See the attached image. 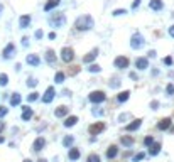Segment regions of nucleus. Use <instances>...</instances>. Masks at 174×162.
<instances>
[{"mask_svg":"<svg viewBox=\"0 0 174 162\" xmlns=\"http://www.w3.org/2000/svg\"><path fill=\"white\" fill-rule=\"evenodd\" d=\"M93 27H95V19L90 14H81L74 20V29L78 32H86V30H91Z\"/></svg>","mask_w":174,"mask_h":162,"instance_id":"obj_1","label":"nucleus"},{"mask_svg":"<svg viewBox=\"0 0 174 162\" xmlns=\"http://www.w3.org/2000/svg\"><path fill=\"white\" fill-rule=\"evenodd\" d=\"M66 22H68V19H66V14H63V12H54L47 19V24L52 29H61V27L66 26Z\"/></svg>","mask_w":174,"mask_h":162,"instance_id":"obj_2","label":"nucleus"},{"mask_svg":"<svg viewBox=\"0 0 174 162\" xmlns=\"http://www.w3.org/2000/svg\"><path fill=\"white\" fill-rule=\"evenodd\" d=\"M128 44H130V49H134V51H139V49H142V47L145 46V37H144V34H140V32H134V34L130 36V41H128Z\"/></svg>","mask_w":174,"mask_h":162,"instance_id":"obj_3","label":"nucleus"},{"mask_svg":"<svg viewBox=\"0 0 174 162\" xmlns=\"http://www.w3.org/2000/svg\"><path fill=\"white\" fill-rule=\"evenodd\" d=\"M105 100H106V93L102 90H95L88 95V101L93 103V105H100V103H103Z\"/></svg>","mask_w":174,"mask_h":162,"instance_id":"obj_4","label":"nucleus"},{"mask_svg":"<svg viewBox=\"0 0 174 162\" xmlns=\"http://www.w3.org/2000/svg\"><path fill=\"white\" fill-rule=\"evenodd\" d=\"M15 54H17V47H15V44L9 42V44H5L4 51H2V59H4V61H10V59L15 58Z\"/></svg>","mask_w":174,"mask_h":162,"instance_id":"obj_5","label":"nucleus"},{"mask_svg":"<svg viewBox=\"0 0 174 162\" xmlns=\"http://www.w3.org/2000/svg\"><path fill=\"white\" fill-rule=\"evenodd\" d=\"M59 59L63 61V63H73V59H74V49L69 46L66 47H61V52H59Z\"/></svg>","mask_w":174,"mask_h":162,"instance_id":"obj_6","label":"nucleus"},{"mask_svg":"<svg viewBox=\"0 0 174 162\" xmlns=\"http://www.w3.org/2000/svg\"><path fill=\"white\" fill-rule=\"evenodd\" d=\"M113 66L117 69H120V71H123V69H127L130 66V59H128L127 56H117L113 59Z\"/></svg>","mask_w":174,"mask_h":162,"instance_id":"obj_7","label":"nucleus"},{"mask_svg":"<svg viewBox=\"0 0 174 162\" xmlns=\"http://www.w3.org/2000/svg\"><path fill=\"white\" fill-rule=\"evenodd\" d=\"M134 66H135L137 71H147L150 68V63H149V58H144V56H140L134 61Z\"/></svg>","mask_w":174,"mask_h":162,"instance_id":"obj_8","label":"nucleus"},{"mask_svg":"<svg viewBox=\"0 0 174 162\" xmlns=\"http://www.w3.org/2000/svg\"><path fill=\"white\" fill-rule=\"evenodd\" d=\"M56 98V90L54 86H47L46 91H44V95L41 96V101L46 103V105H49V103H52V100Z\"/></svg>","mask_w":174,"mask_h":162,"instance_id":"obj_9","label":"nucleus"},{"mask_svg":"<svg viewBox=\"0 0 174 162\" xmlns=\"http://www.w3.org/2000/svg\"><path fill=\"white\" fill-rule=\"evenodd\" d=\"M41 58H39V54H27L26 56V64L27 66H30V68H39L41 66Z\"/></svg>","mask_w":174,"mask_h":162,"instance_id":"obj_10","label":"nucleus"},{"mask_svg":"<svg viewBox=\"0 0 174 162\" xmlns=\"http://www.w3.org/2000/svg\"><path fill=\"white\" fill-rule=\"evenodd\" d=\"M164 0H149V9L152 10V12H162L164 10Z\"/></svg>","mask_w":174,"mask_h":162,"instance_id":"obj_11","label":"nucleus"},{"mask_svg":"<svg viewBox=\"0 0 174 162\" xmlns=\"http://www.w3.org/2000/svg\"><path fill=\"white\" fill-rule=\"evenodd\" d=\"M30 22H32V17H30L29 14H22L21 17H19V29H29Z\"/></svg>","mask_w":174,"mask_h":162,"instance_id":"obj_12","label":"nucleus"},{"mask_svg":"<svg viewBox=\"0 0 174 162\" xmlns=\"http://www.w3.org/2000/svg\"><path fill=\"white\" fill-rule=\"evenodd\" d=\"M105 127H106V125L103 123V122H96V123L90 125L88 132H90V135H98V133H102L103 130H105Z\"/></svg>","mask_w":174,"mask_h":162,"instance_id":"obj_13","label":"nucleus"},{"mask_svg":"<svg viewBox=\"0 0 174 162\" xmlns=\"http://www.w3.org/2000/svg\"><path fill=\"white\" fill-rule=\"evenodd\" d=\"M44 61H46L47 64H51V66H54V64L58 63V56H56L54 49H47V51L44 52Z\"/></svg>","mask_w":174,"mask_h":162,"instance_id":"obj_14","label":"nucleus"},{"mask_svg":"<svg viewBox=\"0 0 174 162\" xmlns=\"http://www.w3.org/2000/svg\"><path fill=\"white\" fill-rule=\"evenodd\" d=\"M32 117H34V110L30 107H27V105H24V107H22V115H21L22 122H29Z\"/></svg>","mask_w":174,"mask_h":162,"instance_id":"obj_15","label":"nucleus"},{"mask_svg":"<svg viewBox=\"0 0 174 162\" xmlns=\"http://www.w3.org/2000/svg\"><path fill=\"white\" fill-rule=\"evenodd\" d=\"M96 58H98V49L95 47V49H91L90 52H86V54L83 56V63H85V64H90V63H93Z\"/></svg>","mask_w":174,"mask_h":162,"instance_id":"obj_16","label":"nucleus"},{"mask_svg":"<svg viewBox=\"0 0 174 162\" xmlns=\"http://www.w3.org/2000/svg\"><path fill=\"white\" fill-rule=\"evenodd\" d=\"M44 147H46V139H44V137H37L34 140V144H32V150H34V152H41Z\"/></svg>","mask_w":174,"mask_h":162,"instance_id":"obj_17","label":"nucleus"},{"mask_svg":"<svg viewBox=\"0 0 174 162\" xmlns=\"http://www.w3.org/2000/svg\"><path fill=\"white\" fill-rule=\"evenodd\" d=\"M81 157V152H80V149H78V147H69V152H68V159L71 162H76L78 159Z\"/></svg>","mask_w":174,"mask_h":162,"instance_id":"obj_18","label":"nucleus"},{"mask_svg":"<svg viewBox=\"0 0 174 162\" xmlns=\"http://www.w3.org/2000/svg\"><path fill=\"white\" fill-rule=\"evenodd\" d=\"M68 113H69V108L64 107V105H61V107H58L54 110V117H56V118H64Z\"/></svg>","mask_w":174,"mask_h":162,"instance_id":"obj_19","label":"nucleus"},{"mask_svg":"<svg viewBox=\"0 0 174 162\" xmlns=\"http://www.w3.org/2000/svg\"><path fill=\"white\" fill-rule=\"evenodd\" d=\"M171 123H172V120L171 118H162L159 123H157V130H161V132H164V130H169L171 128Z\"/></svg>","mask_w":174,"mask_h":162,"instance_id":"obj_20","label":"nucleus"},{"mask_svg":"<svg viewBox=\"0 0 174 162\" xmlns=\"http://www.w3.org/2000/svg\"><path fill=\"white\" fill-rule=\"evenodd\" d=\"M140 125H142V120L135 118L134 122H130V123L125 127V130H127V132H135V130H139V128H140Z\"/></svg>","mask_w":174,"mask_h":162,"instance_id":"obj_21","label":"nucleus"},{"mask_svg":"<svg viewBox=\"0 0 174 162\" xmlns=\"http://www.w3.org/2000/svg\"><path fill=\"white\" fill-rule=\"evenodd\" d=\"M59 4H61V0H47L46 4H44V12H51V10H54Z\"/></svg>","mask_w":174,"mask_h":162,"instance_id":"obj_22","label":"nucleus"},{"mask_svg":"<svg viewBox=\"0 0 174 162\" xmlns=\"http://www.w3.org/2000/svg\"><path fill=\"white\" fill-rule=\"evenodd\" d=\"M22 103V95L21 93H12L10 95V107H19Z\"/></svg>","mask_w":174,"mask_h":162,"instance_id":"obj_23","label":"nucleus"},{"mask_svg":"<svg viewBox=\"0 0 174 162\" xmlns=\"http://www.w3.org/2000/svg\"><path fill=\"white\" fill-rule=\"evenodd\" d=\"M76 123H78V117H76V115H71V117H68V118H66V120L63 122V125H64L66 128H71V127H74Z\"/></svg>","mask_w":174,"mask_h":162,"instance_id":"obj_24","label":"nucleus"},{"mask_svg":"<svg viewBox=\"0 0 174 162\" xmlns=\"http://www.w3.org/2000/svg\"><path fill=\"white\" fill-rule=\"evenodd\" d=\"M117 155H119V147H117V145H110L108 150H106V159L112 160V159H115Z\"/></svg>","mask_w":174,"mask_h":162,"instance_id":"obj_25","label":"nucleus"},{"mask_svg":"<svg viewBox=\"0 0 174 162\" xmlns=\"http://www.w3.org/2000/svg\"><path fill=\"white\" fill-rule=\"evenodd\" d=\"M130 95H132V93H130L128 90L122 91V93H119V95H117V101H119V103H125L128 98H130Z\"/></svg>","mask_w":174,"mask_h":162,"instance_id":"obj_26","label":"nucleus"},{"mask_svg":"<svg viewBox=\"0 0 174 162\" xmlns=\"http://www.w3.org/2000/svg\"><path fill=\"white\" fill-rule=\"evenodd\" d=\"M64 81H66V73L58 71V73L54 74V83H56V85H63Z\"/></svg>","mask_w":174,"mask_h":162,"instance_id":"obj_27","label":"nucleus"},{"mask_svg":"<svg viewBox=\"0 0 174 162\" xmlns=\"http://www.w3.org/2000/svg\"><path fill=\"white\" fill-rule=\"evenodd\" d=\"M120 144H122L123 147H127V149H130L132 145H134V139H132V137H128V135H123L122 139H120Z\"/></svg>","mask_w":174,"mask_h":162,"instance_id":"obj_28","label":"nucleus"},{"mask_svg":"<svg viewBox=\"0 0 174 162\" xmlns=\"http://www.w3.org/2000/svg\"><path fill=\"white\" fill-rule=\"evenodd\" d=\"M86 66H88V68H86L88 73H93V74L102 73V66H98V64H95V63H90V64H86Z\"/></svg>","mask_w":174,"mask_h":162,"instance_id":"obj_29","label":"nucleus"},{"mask_svg":"<svg viewBox=\"0 0 174 162\" xmlns=\"http://www.w3.org/2000/svg\"><path fill=\"white\" fill-rule=\"evenodd\" d=\"M73 142H74V137H73V135H66V137L63 139V147L69 149V147L73 145Z\"/></svg>","mask_w":174,"mask_h":162,"instance_id":"obj_30","label":"nucleus"},{"mask_svg":"<svg viewBox=\"0 0 174 162\" xmlns=\"http://www.w3.org/2000/svg\"><path fill=\"white\" fill-rule=\"evenodd\" d=\"M91 113H93V117H96V118H100V117H105V110H103V108H100L98 105H95V108L91 110Z\"/></svg>","mask_w":174,"mask_h":162,"instance_id":"obj_31","label":"nucleus"},{"mask_svg":"<svg viewBox=\"0 0 174 162\" xmlns=\"http://www.w3.org/2000/svg\"><path fill=\"white\" fill-rule=\"evenodd\" d=\"M149 154H150V155H157V154L161 152V144H156V142H154L152 145H150V147H149Z\"/></svg>","mask_w":174,"mask_h":162,"instance_id":"obj_32","label":"nucleus"},{"mask_svg":"<svg viewBox=\"0 0 174 162\" xmlns=\"http://www.w3.org/2000/svg\"><path fill=\"white\" fill-rule=\"evenodd\" d=\"M37 100H41V96H39L37 91H30V93L27 95V101L29 103H34V101H37Z\"/></svg>","mask_w":174,"mask_h":162,"instance_id":"obj_33","label":"nucleus"},{"mask_svg":"<svg viewBox=\"0 0 174 162\" xmlns=\"http://www.w3.org/2000/svg\"><path fill=\"white\" fill-rule=\"evenodd\" d=\"M29 88H36V86L39 85V81H37V78H34V76H29L27 78V83H26Z\"/></svg>","mask_w":174,"mask_h":162,"instance_id":"obj_34","label":"nucleus"},{"mask_svg":"<svg viewBox=\"0 0 174 162\" xmlns=\"http://www.w3.org/2000/svg\"><path fill=\"white\" fill-rule=\"evenodd\" d=\"M7 85H9V74L0 73V86H7Z\"/></svg>","mask_w":174,"mask_h":162,"instance_id":"obj_35","label":"nucleus"},{"mask_svg":"<svg viewBox=\"0 0 174 162\" xmlns=\"http://www.w3.org/2000/svg\"><path fill=\"white\" fill-rule=\"evenodd\" d=\"M162 63H164V66H167V68H171L174 64V58L172 56H166L164 59H162Z\"/></svg>","mask_w":174,"mask_h":162,"instance_id":"obj_36","label":"nucleus"},{"mask_svg":"<svg viewBox=\"0 0 174 162\" xmlns=\"http://www.w3.org/2000/svg\"><path fill=\"white\" fill-rule=\"evenodd\" d=\"M125 14H127V9H115L113 12H112V15H113V17H122Z\"/></svg>","mask_w":174,"mask_h":162,"instance_id":"obj_37","label":"nucleus"},{"mask_svg":"<svg viewBox=\"0 0 174 162\" xmlns=\"http://www.w3.org/2000/svg\"><path fill=\"white\" fill-rule=\"evenodd\" d=\"M166 95L167 96H174V83H169L166 86Z\"/></svg>","mask_w":174,"mask_h":162,"instance_id":"obj_38","label":"nucleus"},{"mask_svg":"<svg viewBox=\"0 0 174 162\" xmlns=\"http://www.w3.org/2000/svg\"><path fill=\"white\" fill-rule=\"evenodd\" d=\"M86 162H100V155H98V154H90Z\"/></svg>","mask_w":174,"mask_h":162,"instance_id":"obj_39","label":"nucleus"},{"mask_svg":"<svg viewBox=\"0 0 174 162\" xmlns=\"http://www.w3.org/2000/svg\"><path fill=\"white\" fill-rule=\"evenodd\" d=\"M43 37H44V30L43 29H37L34 32V39H36V41H41Z\"/></svg>","mask_w":174,"mask_h":162,"instance_id":"obj_40","label":"nucleus"},{"mask_svg":"<svg viewBox=\"0 0 174 162\" xmlns=\"http://www.w3.org/2000/svg\"><path fill=\"white\" fill-rule=\"evenodd\" d=\"M142 159H145V154H144V152H139V154L135 155V157L132 159V162H140Z\"/></svg>","mask_w":174,"mask_h":162,"instance_id":"obj_41","label":"nucleus"},{"mask_svg":"<svg viewBox=\"0 0 174 162\" xmlns=\"http://www.w3.org/2000/svg\"><path fill=\"white\" fill-rule=\"evenodd\" d=\"M152 144H154V137H145V139H144V145H145V147H150Z\"/></svg>","mask_w":174,"mask_h":162,"instance_id":"obj_42","label":"nucleus"},{"mask_svg":"<svg viewBox=\"0 0 174 162\" xmlns=\"http://www.w3.org/2000/svg\"><path fill=\"white\" fill-rule=\"evenodd\" d=\"M140 4H142V0H134V4L130 5V10H137L140 7Z\"/></svg>","mask_w":174,"mask_h":162,"instance_id":"obj_43","label":"nucleus"},{"mask_svg":"<svg viewBox=\"0 0 174 162\" xmlns=\"http://www.w3.org/2000/svg\"><path fill=\"white\" fill-rule=\"evenodd\" d=\"M7 113H9V108L2 105V107H0V118H4V117L7 115Z\"/></svg>","mask_w":174,"mask_h":162,"instance_id":"obj_44","label":"nucleus"},{"mask_svg":"<svg viewBox=\"0 0 174 162\" xmlns=\"http://www.w3.org/2000/svg\"><path fill=\"white\" fill-rule=\"evenodd\" d=\"M149 107L152 108V110H157V108L161 107V103H159V101H156V100H152V101H150V105H149Z\"/></svg>","mask_w":174,"mask_h":162,"instance_id":"obj_45","label":"nucleus"},{"mask_svg":"<svg viewBox=\"0 0 174 162\" xmlns=\"http://www.w3.org/2000/svg\"><path fill=\"white\" fill-rule=\"evenodd\" d=\"M120 86V79L117 78V79H112V83H110V88H119Z\"/></svg>","mask_w":174,"mask_h":162,"instance_id":"obj_46","label":"nucleus"},{"mask_svg":"<svg viewBox=\"0 0 174 162\" xmlns=\"http://www.w3.org/2000/svg\"><path fill=\"white\" fill-rule=\"evenodd\" d=\"M21 42H22V46H24V47H29V37H26V36H24V37L21 39Z\"/></svg>","mask_w":174,"mask_h":162,"instance_id":"obj_47","label":"nucleus"},{"mask_svg":"<svg viewBox=\"0 0 174 162\" xmlns=\"http://www.w3.org/2000/svg\"><path fill=\"white\" fill-rule=\"evenodd\" d=\"M156 56H157V52L154 51V49H150V51L147 52V58H149V59H152V58H156Z\"/></svg>","mask_w":174,"mask_h":162,"instance_id":"obj_48","label":"nucleus"},{"mask_svg":"<svg viewBox=\"0 0 174 162\" xmlns=\"http://www.w3.org/2000/svg\"><path fill=\"white\" fill-rule=\"evenodd\" d=\"M167 34H169L171 37L174 39V24H172V26H169V29H167Z\"/></svg>","mask_w":174,"mask_h":162,"instance_id":"obj_49","label":"nucleus"},{"mask_svg":"<svg viewBox=\"0 0 174 162\" xmlns=\"http://www.w3.org/2000/svg\"><path fill=\"white\" fill-rule=\"evenodd\" d=\"M128 78H130V79H134V81H137V78H139V76H137V73L132 71V73H128Z\"/></svg>","mask_w":174,"mask_h":162,"instance_id":"obj_50","label":"nucleus"},{"mask_svg":"<svg viewBox=\"0 0 174 162\" xmlns=\"http://www.w3.org/2000/svg\"><path fill=\"white\" fill-rule=\"evenodd\" d=\"M5 130V122H2V120H0V133L4 132Z\"/></svg>","mask_w":174,"mask_h":162,"instance_id":"obj_51","label":"nucleus"},{"mask_svg":"<svg viewBox=\"0 0 174 162\" xmlns=\"http://www.w3.org/2000/svg\"><path fill=\"white\" fill-rule=\"evenodd\" d=\"M47 39H56V32H49V34H47Z\"/></svg>","mask_w":174,"mask_h":162,"instance_id":"obj_52","label":"nucleus"},{"mask_svg":"<svg viewBox=\"0 0 174 162\" xmlns=\"http://www.w3.org/2000/svg\"><path fill=\"white\" fill-rule=\"evenodd\" d=\"M4 10H5V7H4V4L0 2V17H2V14H4Z\"/></svg>","mask_w":174,"mask_h":162,"instance_id":"obj_53","label":"nucleus"},{"mask_svg":"<svg viewBox=\"0 0 174 162\" xmlns=\"http://www.w3.org/2000/svg\"><path fill=\"white\" fill-rule=\"evenodd\" d=\"M4 142H5V139L4 137H0V144H4Z\"/></svg>","mask_w":174,"mask_h":162,"instance_id":"obj_54","label":"nucleus"},{"mask_svg":"<svg viewBox=\"0 0 174 162\" xmlns=\"http://www.w3.org/2000/svg\"><path fill=\"white\" fill-rule=\"evenodd\" d=\"M24 162H32V160H29V159H26V160H24Z\"/></svg>","mask_w":174,"mask_h":162,"instance_id":"obj_55","label":"nucleus"}]
</instances>
